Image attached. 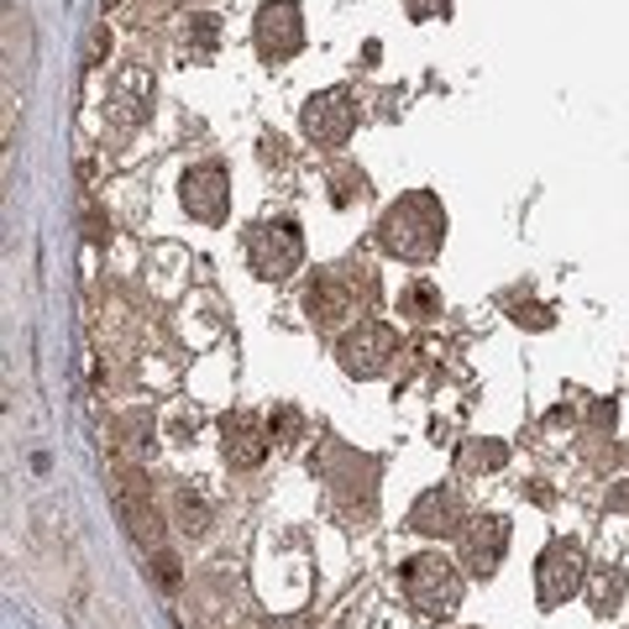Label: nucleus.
<instances>
[{
  "mask_svg": "<svg viewBox=\"0 0 629 629\" xmlns=\"http://www.w3.org/2000/svg\"><path fill=\"white\" fill-rule=\"evenodd\" d=\"M446 242V210L431 190H410L399 194L378 216V247L388 258H404V263H431Z\"/></svg>",
  "mask_w": 629,
  "mask_h": 629,
  "instance_id": "nucleus-1",
  "label": "nucleus"
},
{
  "mask_svg": "<svg viewBox=\"0 0 629 629\" xmlns=\"http://www.w3.org/2000/svg\"><path fill=\"white\" fill-rule=\"evenodd\" d=\"M404 593L425 619H451L461 608V572L451 557L441 551H420L404 561Z\"/></svg>",
  "mask_w": 629,
  "mask_h": 629,
  "instance_id": "nucleus-2",
  "label": "nucleus"
},
{
  "mask_svg": "<svg viewBox=\"0 0 629 629\" xmlns=\"http://www.w3.org/2000/svg\"><path fill=\"white\" fill-rule=\"evenodd\" d=\"M399 357V331L388 320H357V331L336 341V363L346 378H378Z\"/></svg>",
  "mask_w": 629,
  "mask_h": 629,
  "instance_id": "nucleus-3",
  "label": "nucleus"
},
{
  "mask_svg": "<svg viewBox=\"0 0 629 629\" xmlns=\"http://www.w3.org/2000/svg\"><path fill=\"white\" fill-rule=\"evenodd\" d=\"M247 258H252V273H258V278L278 284V278H289L294 267L305 263V237H299L294 220H263V226L252 231V242H247Z\"/></svg>",
  "mask_w": 629,
  "mask_h": 629,
  "instance_id": "nucleus-4",
  "label": "nucleus"
},
{
  "mask_svg": "<svg viewBox=\"0 0 629 629\" xmlns=\"http://www.w3.org/2000/svg\"><path fill=\"white\" fill-rule=\"evenodd\" d=\"M535 582H540V604H546V608L577 598L582 587H587V557H582L577 540H551V546L540 551Z\"/></svg>",
  "mask_w": 629,
  "mask_h": 629,
  "instance_id": "nucleus-5",
  "label": "nucleus"
},
{
  "mask_svg": "<svg viewBox=\"0 0 629 629\" xmlns=\"http://www.w3.org/2000/svg\"><path fill=\"white\" fill-rule=\"evenodd\" d=\"M252 37H258L263 64H284V58H294V53L305 48V11H299V0H267L263 11H258Z\"/></svg>",
  "mask_w": 629,
  "mask_h": 629,
  "instance_id": "nucleus-6",
  "label": "nucleus"
},
{
  "mask_svg": "<svg viewBox=\"0 0 629 629\" xmlns=\"http://www.w3.org/2000/svg\"><path fill=\"white\" fill-rule=\"evenodd\" d=\"M299 126H305V137H310L314 147H341L357 131V105H352L346 90H320V95L305 100Z\"/></svg>",
  "mask_w": 629,
  "mask_h": 629,
  "instance_id": "nucleus-7",
  "label": "nucleus"
},
{
  "mask_svg": "<svg viewBox=\"0 0 629 629\" xmlns=\"http://www.w3.org/2000/svg\"><path fill=\"white\" fill-rule=\"evenodd\" d=\"M179 199H184V210H190L194 220L220 226V220L231 216V179H226V169H220V163H199V169L184 173Z\"/></svg>",
  "mask_w": 629,
  "mask_h": 629,
  "instance_id": "nucleus-8",
  "label": "nucleus"
},
{
  "mask_svg": "<svg viewBox=\"0 0 629 629\" xmlns=\"http://www.w3.org/2000/svg\"><path fill=\"white\" fill-rule=\"evenodd\" d=\"M105 116L122 126V131H137V126L152 116V69L147 64H126L111 79V100H105Z\"/></svg>",
  "mask_w": 629,
  "mask_h": 629,
  "instance_id": "nucleus-9",
  "label": "nucleus"
},
{
  "mask_svg": "<svg viewBox=\"0 0 629 629\" xmlns=\"http://www.w3.org/2000/svg\"><path fill=\"white\" fill-rule=\"evenodd\" d=\"M267 446H273V436L263 431V420H258V414H247V410L220 414V451H226V461H231L237 472L263 467Z\"/></svg>",
  "mask_w": 629,
  "mask_h": 629,
  "instance_id": "nucleus-10",
  "label": "nucleus"
},
{
  "mask_svg": "<svg viewBox=\"0 0 629 629\" xmlns=\"http://www.w3.org/2000/svg\"><path fill=\"white\" fill-rule=\"evenodd\" d=\"M504 551H508V519L483 514V519H467V525H461V567H472L478 577H493Z\"/></svg>",
  "mask_w": 629,
  "mask_h": 629,
  "instance_id": "nucleus-11",
  "label": "nucleus"
},
{
  "mask_svg": "<svg viewBox=\"0 0 629 629\" xmlns=\"http://www.w3.org/2000/svg\"><path fill=\"white\" fill-rule=\"evenodd\" d=\"M467 519H461V499H457V488H425L420 499H414L410 508V530L420 535H457Z\"/></svg>",
  "mask_w": 629,
  "mask_h": 629,
  "instance_id": "nucleus-12",
  "label": "nucleus"
},
{
  "mask_svg": "<svg viewBox=\"0 0 629 629\" xmlns=\"http://www.w3.org/2000/svg\"><path fill=\"white\" fill-rule=\"evenodd\" d=\"M352 305H357V294L341 273H314L310 294H305V310H310L314 325H341L352 314Z\"/></svg>",
  "mask_w": 629,
  "mask_h": 629,
  "instance_id": "nucleus-13",
  "label": "nucleus"
},
{
  "mask_svg": "<svg viewBox=\"0 0 629 629\" xmlns=\"http://www.w3.org/2000/svg\"><path fill=\"white\" fill-rule=\"evenodd\" d=\"M116 508H122L126 530L137 535V540H158V508H152L147 483L137 478V472H126L122 478V488H116Z\"/></svg>",
  "mask_w": 629,
  "mask_h": 629,
  "instance_id": "nucleus-14",
  "label": "nucleus"
},
{
  "mask_svg": "<svg viewBox=\"0 0 629 629\" xmlns=\"http://www.w3.org/2000/svg\"><path fill=\"white\" fill-rule=\"evenodd\" d=\"M216 43H220V22H216V16H194L190 32H184V58H190V64H205V58L216 53Z\"/></svg>",
  "mask_w": 629,
  "mask_h": 629,
  "instance_id": "nucleus-15",
  "label": "nucleus"
},
{
  "mask_svg": "<svg viewBox=\"0 0 629 629\" xmlns=\"http://www.w3.org/2000/svg\"><path fill=\"white\" fill-rule=\"evenodd\" d=\"M399 314H410V320H436L441 314L436 284H410V289L399 294Z\"/></svg>",
  "mask_w": 629,
  "mask_h": 629,
  "instance_id": "nucleus-16",
  "label": "nucleus"
},
{
  "mask_svg": "<svg viewBox=\"0 0 629 629\" xmlns=\"http://www.w3.org/2000/svg\"><path fill=\"white\" fill-rule=\"evenodd\" d=\"M461 461H467L472 472H499V467L508 461V446L504 441H472V446L461 451Z\"/></svg>",
  "mask_w": 629,
  "mask_h": 629,
  "instance_id": "nucleus-17",
  "label": "nucleus"
},
{
  "mask_svg": "<svg viewBox=\"0 0 629 629\" xmlns=\"http://www.w3.org/2000/svg\"><path fill=\"white\" fill-rule=\"evenodd\" d=\"M587 598H593L598 614H614L619 598H625V577H619V572H598V577L587 582Z\"/></svg>",
  "mask_w": 629,
  "mask_h": 629,
  "instance_id": "nucleus-18",
  "label": "nucleus"
},
{
  "mask_svg": "<svg viewBox=\"0 0 629 629\" xmlns=\"http://www.w3.org/2000/svg\"><path fill=\"white\" fill-rule=\"evenodd\" d=\"M173 514H179V530H190V535L210 530V508L199 504L194 493H179V499H173Z\"/></svg>",
  "mask_w": 629,
  "mask_h": 629,
  "instance_id": "nucleus-19",
  "label": "nucleus"
},
{
  "mask_svg": "<svg viewBox=\"0 0 629 629\" xmlns=\"http://www.w3.org/2000/svg\"><path fill=\"white\" fill-rule=\"evenodd\" d=\"M299 431H305V420H299V410H273V420H267V436L278 441V446H289V441H299Z\"/></svg>",
  "mask_w": 629,
  "mask_h": 629,
  "instance_id": "nucleus-20",
  "label": "nucleus"
},
{
  "mask_svg": "<svg viewBox=\"0 0 629 629\" xmlns=\"http://www.w3.org/2000/svg\"><path fill=\"white\" fill-rule=\"evenodd\" d=\"M404 11H410V22H441V16H451V0H404Z\"/></svg>",
  "mask_w": 629,
  "mask_h": 629,
  "instance_id": "nucleus-21",
  "label": "nucleus"
},
{
  "mask_svg": "<svg viewBox=\"0 0 629 629\" xmlns=\"http://www.w3.org/2000/svg\"><path fill=\"white\" fill-rule=\"evenodd\" d=\"M126 446H131V451H152V420H142V414H131V420H126Z\"/></svg>",
  "mask_w": 629,
  "mask_h": 629,
  "instance_id": "nucleus-22",
  "label": "nucleus"
},
{
  "mask_svg": "<svg viewBox=\"0 0 629 629\" xmlns=\"http://www.w3.org/2000/svg\"><path fill=\"white\" fill-rule=\"evenodd\" d=\"M105 53H111V32H105V22H100L95 32H90V48H84V64L95 69L100 58H105Z\"/></svg>",
  "mask_w": 629,
  "mask_h": 629,
  "instance_id": "nucleus-23",
  "label": "nucleus"
},
{
  "mask_svg": "<svg viewBox=\"0 0 629 629\" xmlns=\"http://www.w3.org/2000/svg\"><path fill=\"white\" fill-rule=\"evenodd\" d=\"M158 582H163V587H179V561H173L169 551H158Z\"/></svg>",
  "mask_w": 629,
  "mask_h": 629,
  "instance_id": "nucleus-24",
  "label": "nucleus"
},
{
  "mask_svg": "<svg viewBox=\"0 0 629 629\" xmlns=\"http://www.w3.org/2000/svg\"><path fill=\"white\" fill-rule=\"evenodd\" d=\"M593 420H598V425H614V399H608V404H598V410H593Z\"/></svg>",
  "mask_w": 629,
  "mask_h": 629,
  "instance_id": "nucleus-25",
  "label": "nucleus"
},
{
  "mask_svg": "<svg viewBox=\"0 0 629 629\" xmlns=\"http://www.w3.org/2000/svg\"><path fill=\"white\" fill-rule=\"evenodd\" d=\"M116 5H122V0H100V11H116Z\"/></svg>",
  "mask_w": 629,
  "mask_h": 629,
  "instance_id": "nucleus-26",
  "label": "nucleus"
}]
</instances>
